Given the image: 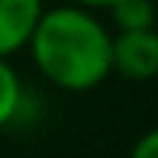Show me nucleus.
Returning <instances> with one entry per match:
<instances>
[{
  "mask_svg": "<svg viewBox=\"0 0 158 158\" xmlns=\"http://www.w3.org/2000/svg\"><path fill=\"white\" fill-rule=\"evenodd\" d=\"M110 35L113 32L94 16V10L64 3L42 10L26 48L48 84L84 94L110 77Z\"/></svg>",
  "mask_w": 158,
  "mask_h": 158,
  "instance_id": "1",
  "label": "nucleus"
},
{
  "mask_svg": "<svg viewBox=\"0 0 158 158\" xmlns=\"http://www.w3.org/2000/svg\"><path fill=\"white\" fill-rule=\"evenodd\" d=\"M129 158H158V132L155 129H148V132H142L139 139H135Z\"/></svg>",
  "mask_w": 158,
  "mask_h": 158,
  "instance_id": "6",
  "label": "nucleus"
},
{
  "mask_svg": "<svg viewBox=\"0 0 158 158\" xmlns=\"http://www.w3.org/2000/svg\"><path fill=\"white\" fill-rule=\"evenodd\" d=\"M110 16L116 32H132V29H155V0H113Z\"/></svg>",
  "mask_w": 158,
  "mask_h": 158,
  "instance_id": "4",
  "label": "nucleus"
},
{
  "mask_svg": "<svg viewBox=\"0 0 158 158\" xmlns=\"http://www.w3.org/2000/svg\"><path fill=\"white\" fill-rule=\"evenodd\" d=\"M110 74L126 81H152L158 74V32L132 29L110 35Z\"/></svg>",
  "mask_w": 158,
  "mask_h": 158,
  "instance_id": "2",
  "label": "nucleus"
},
{
  "mask_svg": "<svg viewBox=\"0 0 158 158\" xmlns=\"http://www.w3.org/2000/svg\"><path fill=\"white\" fill-rule=\"evenodd\" d=\"M19 103H23L19 74L13 71L10 58H0V129L13 123V116L19 113Z\"/></svg>",
  "mask_w": 158,
  "mask_h": 158,
  "instance_id": "5",
  "label": "nucleus"
},
{
  "mask_svg": "<svg viewBox=\"0 0 158 158\" xmlns=\"http://www.w3.org/2000/svg\"><path fill=\"white\" fill-rule=\"evenodd\" d=\"M74 6H84V10H106L113 0H71Z\"/></svg>",
  "mask_w": 158,
  "mask_h": 158,
  "instance_id": "7",
  "label": "nucleus"
},
{
  "mask_svg": "<svg viewBox=\"0 0 158 158\" xmlns=\"http://www.w3.org/2000/svg\"><path fill=\"white\" fill-rule=\"evenodd\" d=\"M42 10V0H0V58H10L29 45Z\"/></svg>",
  "mask_w": 158,
  "mask_h": 158,
  "instance_id": "3",
  "label": "nucleus"
}]
</instances>
